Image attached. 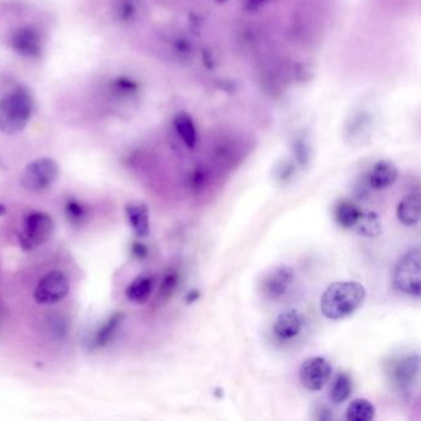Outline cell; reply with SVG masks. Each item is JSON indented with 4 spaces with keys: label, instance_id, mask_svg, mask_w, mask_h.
<instances>
[{
    "label": "cell",
    "instance_id": "obj_1",
    "mask_svg": "<svg viewBox=\"0 0 421 421\" xmlns=\"http://www.w3.org/2000/svg\"><path fill=\"white\" fill-rule=\"evenodd\" d=\"M366 297L367 291L360 282H334L323 293L320 309L325 318L340 320L361 308Z\"/></svg>",
    "mask_w": 421,
    "mask_h": 421
},
{
    "label": "cell",
    "instance_id": "obj_2",
    "mask_svg": "<svg viewBox=\"0 0 421 421\" xmlns=\"http://www.w3.org/2000/svg\"><path fill=\"white\" fill-rule=\"evenodd\" d=\"M33 100L24 86L0 99V131L6 135H17L26 128L33 115Z\"/></svg>",
    "mask_w": 421,
    "mask_h": 421
},
{
    "label": "cell",
    "instance_id": "obj_3",
    "mask_svg": "<svg viewBox=\"0 0 421 421\" xmlns=\"http://www.w3.org/2000/svg\"><path fill=\"white\" fill-rule=\"evenodd\" d=\"M393 286L398 292L409 297H420L421 251L419 247L409 250L399 259L393 270Z\"/></svg>",
    "mask_w": 421,
    "mask_h": 421
},
{
    "label": "cell",
    "instance_id": "obj_4",
    "mask_svg": "<svg viewBox=\"0 0 421 421\" xmlns=\"http://www.w3.org/2000/svg\"><path fill=\"white\" fill-rule=\"evenodd\" d=\"M54 219L43 211H31L22 220L17 240L24 251H33L52 238Z\"/></svg>",
    "mask_w": 421,
    "mask_h": 421
},
{
    "label": "cell",
    "instance_id": "obj_5",
    "mask_svg": "<svg viewBox=\"0 0 421 421\" xmlns=\"http://www.w3.org/2000/svg\"><path fill=\"white\" fill-rule=\"evenodd\" d=\"M59 173L60 169L56 161L46 157L38 158L29 163L22 171L20 183L27 192L38 193L49 188L56 182Z\"/></svg>",
    "mask_w": 421,
    "mask_h": 421
},
{
    "label": "cell",
    "instance_id": "obj_6",
    "mask_svg": "<svg viewBox=\"0 0 421 421\" xmlns=\"http://www.w3.org/2000/svg\"><path fill=\"white\" fill-rule=\"evenodd\" d=\"M68 293L70 281L65 273L60 270H52L38 281L33 298L40 305H54L62 302Z\"/></svg>",
    "mask_w": 421,
    "mask_h": 421
},
{
    "label": "cell",
    "instance_id": "obj_7",
    "mask_svg": "<svg viewBox=\"0 0 421 421\" xmlns=\"http://www.w3.org/2000/svg\"><path fill=\"white\" fill-rule=\"evenodd\" d=\"M332 373L330 362L324 357H309L299 368V379L305 388L316 392L329 382Z\"/></svg>",
    "mask_w": 421,
    "mask_h": 421
},
{
    "label": "cell",
    "instance_id": "obj_8",
    "mask_svg": "<svg viewBox=\"0 0 421 421\" xmlns=\"http://www.w3.org/2000/svg\"><path fill=\"white\" fill-rule=\"evenodd\" d=\"M294 270L288 266H278L263 277L261 292L267 299L275 300L283 297L292 286Z\"/></svg>",
    "mask_w": 421,
    "mask_h": 421
},
{
    "label": "cell",
    "instance_id": "obj_9",
    "mask_svg": "<svg viewBox=\"0 0 421 421\" xmlns=\"http://www.w3.org/2000/svg\"><path fill=\"white\" fill-rule=\"evenodd\" d=\"M10 47L25 57H38L43 49L41 36L33 27H20L11 33Z\"/></svg>",
    "mask_w": 421,
    "mask_h": 421
},
{
    "label": "cell",
    "instance_id": "obj_10",
    "mask_svg": "<svg viewBox=\"0 0 421 421\" xmlns=\"http://www.w3.org/2000/svg\"><path fill=\"white\" fill-rule=\"evenodd\" d=\"M398 178V168L389 160H379L374 163L367 176V183L372 190H384L395 183Z\"/></svg>",
    "mask_w": 421,
    "mask_h": 421
},
{
    "label": "cell",
    "instance_id": "obj_11",
    "mask_svg": "<svg viewBox=\"0 0 421 421\" xmlns=\"http://www.w3.org/2000/svg\"><path fill=\"white\" fill-rule=\"evenodd\" d=\"M125 213L132 231L137 238H146L150 234V216L148 208L142 201H130L125 206Z\"/></svg>",
    "mask_w": 421,
    "mask_h": 421
},
{
    "label": "cell",
    "instance_id": "obj_12",
    "mask_svg": "<svg viewBox=\"0 0 421 421\" xmlns=\"http://www.w3.org/2000/svg\"><path fill=\"white\" fill-rule=\"evenodd\" d=\"M275 334L281 340H291L302 330V318L296 309L283 310L275 319Z\"/></svg>",
    "mask_w": 421,
    "mask_h": 421
},
{
    "label": "cell",
    "instance_id": "obj_13",
    "mask_svg": "<svg viewBox=\"0 0 421 421\" xmlns=\"http://www.w3.org/2000/svg\"><path fill=\"white\" fill-rule=\"evenodd\" d=\"M153 286H155L153 275H141L130 283L125 291V296L129 302L134 304H144L151 297Z\"/></svg>",
    "mask_w": 421,
    "mask_h": 421
},
{
    "label": "cell",
    "instance_id": "obj_14",
    "mask_svg": "<svg viewBox=\"0 0 421 421\" xmlns=\"http://www.w3.org/2000/svg\"><path fill=\"white\" fill-rule=\"evenodd\" d=\"M421 200L419 193L406 195L397 208V217L405 227H413L420 222Z\"/></svg>",
    "mask_w": 421,
    "mask_h": 421
},
{
    "label": "cell",
    "instance_id": "obj_15",
    "mask_svg": "<svg viewBox=\"0 0 421 421\" xmlns=\"http://www.w3.org/2000/svg\"><path fill=\"white\" fill-rule=\"evenodd\" d=\"M124 313H121V312L115 313L112 318H109L93 336L92 341H91V347L93 350H98V349H102L104 346L108 345L109 342L113 340L114 336L119 330L121 324L124 323Z\"/></svg>",
    "mask_w": 421,
    "mask_h": 421
},
{
    "label": "cell",
    "instance_id": "obj_16",
    "mask_svg": "<svg viewBox=\"0 0 421 421\" xmlns=\"http://www.w3.org/2000/svg\"><path fill=\"white\" fill-rule=\"evenodd\" d=\"M173 126L181 137V140L183 141L184 145L188 148H195L198 144V131L194 120L190 114L184 112L177 114L173 119Z\"/></svg>",
    "mask_w": 421,
    "mask_h": 421
},
{
    "label": "cell",
    "instance_id": "obj_17",
    "mask_svg": "<svg viewBox=\"0 0 421 421\" xmlns=\"http://www.w3.org/2000/svg\"><path fill=\"white\" fill-rule=\"evenodd\" d=\"M362 211L360 206L349 199H341L336 203L334 209L335 220L344 229H353L358 219L361 217Z\"/></svg>",
    "mask_w": 421,
    "mask_h": 421
},
{
    "label": "cell",
    "instance_id": "obj_18",
    "mask_svg": "<svg viewBox=\"0 0 421 421\" xmlns=\"http://www.w3.org/2000/svg\"><path fill=\"white\" fill-rule=\"evenodd\" d=\"M353 230L366 238H377L382 232V224L376 213L363 210Z\"/></svg>",
    "mask_w": 421,
    "mask_h": 421
},
{
    "label": "cell",
    "instance_id": "obj_19",
    "mask_svg": "<svg viewBox=\"0 0 421 421\" xmlns=\"http://www.w3.org/2000/svg\"><path fill=\"white\" fill-rule=\"evenodd\" d=\"M374 405L369 400L363 398L352 400L346 411V419L350 421H371L374 419Z\"/></svg>",
    "mask_w": 421,
    "mask_h": 421
},
{
    "label": "cell",
    "instance_id": "obj_20",
    "mask_svg": "<svg viewBox=\"0 0 421 421\" xmlns=\"http://www.w3.org/2000/svg\"><path fill=\"white\" fill-rule=\"evenodd\" d=\"M351 392L352 383L350 376L347 373H339L335 378V382L331 387V390H330V400L334 404H342L344 401L349 399V397L351 395Z\"/></svg>",
    "mask_w": 421,
    "mask_h": 421
},
{
    "label": "cell",
    "instance_id": "obj_21",
    "mask_svg": "<svg viewBox=\"0 0 421 421\" xmlns=\"http://www.w3.org/2000/svg\"><path fill=\"white\" fill-rule=\"evenodd\" d=\"M418 372H419V357H408L398 365V367L395 369V376L398 383L400 385H405L414 381Z\"/></svg>",
    "mask_w": 421,
    "mask_h": 421
},
{
    "label": "cell",
    "instance_id": "obj_22",
    "mask_svg": "<svg viewBox=\"0 0 421 421\" xmlns=\"http://www.w3.org/2000/svg\"><path fill=\"white\" fill-rule=\"evenodd\" d=\"M179 286V273L178 270H168L166 272V275L163 277L162 282H161V286L158 289V294H157V302L166 303L172 298L174 292L177 291V288Z\"/></svg>",
    "mask_w": 421,
    "mask_h": 421
},
{
    "label": "cell",
    "instance_id": "obj_23",
    "mask_svg": "<svg viewBox=\"0 0 421 421\" xmlns=\"http://www.w3.org/2000/svg\"><path fill=\"white\" fill-rule=\"evenodd\" d=\"M65 214L67 220L72 225H81L86 216V206L79 200L70 198L66 201Z\"/></svg>",
    "mask_w": 421,
    "mask_h": 421
},
{
    "label": "cell",
    "instance_id": "obj_24",
    "mask_svg": "<svg viewBox=\"0 0 421 421\" xmlns=\"http://www.w3.org/2000/svg\"><path fill=\"white\" fill-rule=\"evenodd\" d=\"M114 91L123 97H131L139 92V84L128 77H119L114 82Z\"/></svg>",
    "mask_w": 421,
    "mask_h": 421
},
{
    "label": "cell",
    "instance_id": "obj_25",
    "mask_svg": "<svg viewBox=\"0 0 421 421\" xmlns=\"http://www.w3.org/2000/svg\"><path fill=\"white\" fill-rule=\"evenodd\" d=\"M294 153H296V158H297L298 162L300 166H307L309 162V158H310V151H309L308 144L304 137H298L294 140Z\"/></svg>",
    "mask_w": 421,
    "mask_h": 421
},
{
    "label": "cell",
    "instance_id": "obj_26",
    "mask_svg": "<svg viewBox=\"0 0 421 421\" xmlns=\"http://www.w3.org/2000/svg\"><path fill=\"white\" fill-rule=\"evenodd\" d=\"M208 172H206L204 168H197L193 172L190 173V188L193 192H200L206 187V184L208 183Z\"/></svg>",
    "mask_w": 421,
    "mask_h": 421
},
{
    "label": "cell",
    "instance_id": "obj_27",
    "mask_svg": "<svg viewBox=\"0 0 421 421\" xmlns=\"http://www.w3.org/2000/svg\"><path fill=\"white\" fill-rule=\"evenodd\" d=\"M294 174V166L292 162H283L282 164L278 166L277 168V178L282 183H284L286 181L292 178V176Z\"/></svg>",
    "mask_w": 421,
    "mask_h": 421
},
{
    "label": "cell",
    "instance_id": "obj_28",
    "mask_svg": "<svg viewBox=\"0 0 421 421\" xmlns=\"http://www.w3.org/2000/svg\"><path fill=\"white\" fill-rule=\"evenodd\" d=\"M174 49H176V52L181 56V57H184V59H188L192 56V43L187 40V38H178V40H176V46H174Z\"/></svg>",
    "mask_w": 421,
    "mask_h": 421
},
{
    "label": "cell",
    "instance_id": "obj_29",
    "mask_svg": "<svg viewBox=\"0 0 421 421\" xmlns=\"http://www.w3.org/2000/svg\"><path fill=\"white\" fill-rule=\"evenodd\" d=\"M268 3L270 0H243V8L247 13H256Z\"/></svg>",
    "mask_w": 421,
    "mask_h": 421
},
{
    "label": "cell",
    "instance_id": "obj_30",
    "mask_svg": "<svg viewBox=\"0 0 421 421\" xmlns=\"http://www.w3.org/2000/svg\"><path fill=\"white\" fill-rule=\"evenodd\" d=\"M131 252L135 256L136 259H142L146 257L148 250L144 243H134L132 247H131Z\"/></svg>",
    "mask_w": 421,
    "mask_h": 421
},
{
    "label": "cell",
    "instance_id": "obj_31",
    "mask_svg": "<svg viewBox=\"0 0 421 421\" xmlns=\"http://www.w3.org/2000/svg\"><path fill=\"white\" fill-rule=\"evenodd\" d=\"M132 14H134V6L130 3L129 0H125V3H123V6L120 8V15L124 20H128V19H131Z\"/></svg>",
    "mask_w": 421,
    "mask_h": 421
},
{
    "label": "cell",
    "instance_id": "obj_32",
    "mask_svg": "<svg viewBox=\"0 0 421 421\" xmlns=\"http://www.w3.org/2000/svg\"><path fill=\"white\" fill-rule=\"evenodd\" d=\"M199 296V291H197V289H195V291H190V292L187 293V296H185V302H187V304H192V303L197 302Z\"/></svg>",
    "mask_w": 421,
    "mask_h": 421
},
{
    "label": "cell",
    "instance_id": "obj_33",
    "mask_svg": "<svg viewBox=\"0 0 421 421\" xmlns=\"http://www.w3.org/2000/svg\"><path fill=\"white\" fill-rule=\"evenodd\" d=\"M6 206H4V204H1V203H0V216L4 215V214H6Z\"/></svg>",
    "mask_w": 421,
    "mask_h": 421
},
{
    "label": "cell",
    "instance_id": "obj_34",
    "mask_svg": "<svg viewBox=\"0 0 421 421\" xmlns=\"http://www.w3.org/2000/svg\"><path fill=\"white\" fill-rule=\"evenodd\" d=\"M219 1H225V0H219Z\"/></svg>",
    "mask_w": 421,
    "mask_h": 421
}]
</instances>
